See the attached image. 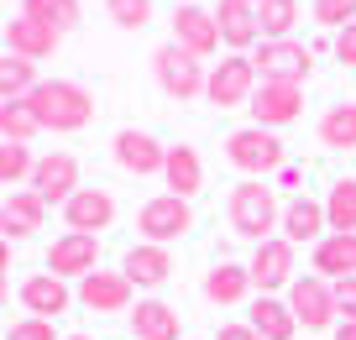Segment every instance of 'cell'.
<instances>
[{
  "label": "cell",
  "instance_id": "obj_1",
  "mask_svg": "<svg viewBox=\"0 0 356 340\" xmlns=\"http://www.w3.org/2000/svg\"><path fill=\"white\" fill-rule=\"evenodd\" d=\"M26 110L37 115L42 131H84L95 121V95L84 84H68V79H42L26 95Z\"/></svg>",
  "mask_w": 356,
  "mask_h": 340
},
{
  "label": "cell",
  "instance_id": "obj_2",
  "mask_svg": "<svg viewBox=\"0 0 356 340\" xmlns=\"http://www.w3.org/2000/svg\"><path fill=\"white\" fill-rule=\"evenodd\" d=\"M231 231L236 236H252V241H267V231L283 220V209H278V194L262 184V178H246V184H236L231 188Z\"/></svg>",
  "mask_w": 356,
  "mask_h": 340
},
{
  "label": "cell",
  "instance_id": "obj_3",
  "mask_svg": "<svg viewBox=\"0 0 356 340\" xmlns=\"http://www.w3.org/2000/svg\"><path fill=\"white\" fill-rule=\"evenodd\" d=\"M225 157L252 178H267V173H283V168H289V152H283V142L267 131V126H241V131H231L225 136Z\"/></svg>",
  "mask_w": 356,
  "mask_h": 340
},
{
  "label": "cell",
  "instance_id": "obj_4",
  "mask_svg": "<svg viewBox=\"0 0 356 340\" xmlns=\"http://www.w3.org/2000/svg\"><path fill=\"white\" fill-rule=\"evenodd\" d=\"M252 68H257V79H267V84H304L309 68H314V47L293 42V37H283V42H257Z\"/></svg>",
  "mask_w": 356,
  "mask_h": 340
},
{
  "label": "cell",
  "instance_id": "obj_5",
  "mask_svg": "<svg viewBox=\"0 0 356 340\" xmlns=\"http://www.w3.org/2000/svg\"><path fill=\"white\" fill-rule=\"evenodd\" d=\"M152 74H157V84H163V95H173V99H194V95H204V84H210L204 63L194 53H184L178 42H163L152 53Z\"/></svg>",
  "mask_w": 356,
  "mask_h": 340
},
{
  "label": "cell",
  "instance_id": "obj_6",
  "mask_svg": "<svg viewBox=\"0 0 356 340\" xmlns=\"http://www.w3.org/2000/svg\"><path fill=\"white\" fill-rule=\"evenodd\" d=\"M257 68H252V58L246 53H231V58H220V63L210 68V84H204V99L210 105H220V110H236V105H246V99L257 95Z\"/></svg>",
  "mask_w": 356,
  "mask_h": 340
},
{
  "label": "cell",
  "instance_id": "obj_7",
  "mask_svg": "<svg viewBox=\"0 0 356 340\" xmlns=\"http://www.w3.org/2000/svg\"><path fill=\"white\" fill-rule=\"evenodd\" d=\"M189 225H194L189 199H178V194H157V199H147V204H142V215H136V231H142L152 246L178 241V236L189 231Z\"/></svg>",
  "mask_w": 356,
  "mask_h": 340
},
{
  "label": "cell",
  "instance_id": "obj_8",
  "mask_svg": "<svg viewBox=\"0 0 356 340\" xmlns=\"http://www.w3.org/2000/svg\"><path fill=\"white\" fill-rule=\"evenodd\" d=\"M252 110V126H267V131H278V126L299 121L304 115V84H257V95L246 99Z\"/></svg>",
  "mask_w": 356,
  "mask_h": 340
},
{
  "label": "cell",
  "instance_id": "obj_9",
  "mask_svg": "<svg viewBox=\"0 0 356 340\" xmlns=\"http://www.w3.org/2000/svg\"><path fill=\"white\" fill-rule=\"evenodd\" d=\"M289 309H293V319H299L304 330H330L335 325V288L325 283L320 273L293 277L289 283Z\"/></svg>",
  "mask_w": 356,
  "mask_h": 340
},
{
  "label": "cell",
  "instance_id": "obj_10",
  "mask_svg": "<svg viewBox=\"0 0 356 340\" xmlns=\"http://www.w3.org/2000/svg\"><path fill=\"white\" fill-rule=\"evenodd\" d=\"M32 194L42 199V204H68V199L79 194V163H74V152H47V157H37V168H32Z\"/></svg>",
  "mask_w": 356,
  "mask_h": 340
},
{
  "label": "cell",
  "instance_id": "obj_11",
  "mask_svg": "<svg viewBox=\"0 0 356 340\" xmlns=\"http://www.w3.org/2000/svg\"><path fill=\"white\" fill-rule=\"evenodd\" d=\"M246 273H252V288L257 293H273V288H289L293 283V241H283V236H267V241H257V257L246 262Z\"/></svg>",
  "mask_w": 356,
  "mask_h": 340
},
{
  "label": "cell",
  "instance_id": "obj_12",
  "mask_svg": "<svg viewBox=\"0 0 356 340\" xmlns=\"http://www.w3.org/2000/svg\"><path fill=\"white\" fill-rule=\"evenodd\" d=\"M100 267V236H58L53 246H47V273L53 277H89Z\"/></svg>",
  "mask_w": 356,
  "mask_h": 340
},
{
  "label": "cell",
  "instance_id": "obj_13",
  "mask_svg": "<svg viewBox=\"0 0 356 340\" xmlns=\"http://www.w3.org/2000/svg\"><path fill=\"white\" fill-rule=\"evenodd\" d=\"M79 304L89 314H121V309H131V277L95 267L89 277H79Z\"/></svg>",
  "mask_w": 356,
  "mask_h": 340
},
{
  "label": "cell",
  "instance_id": "obj_14",
  "mask_svg": "<svg viewBox=\"0 0 356 340\" xmlns=\"http://www.w3.org/2000/svg\"><path fill=\"white\" fill-rule=\"evenodd\" d=\"M173 42L184 47V53H194V58H210L215 47H220V26H215V16L200 11V6H178L173 11Z\"/></svg>",
  "mask_w": 356,
  "mask_h": 340
},
{
  "label": "cell",
  "instance_id": "obj_15",
  "mask_svg": "<svg viewBox=\"0 0 356 340\" xmlns=\"http://www.w3.org/2000/svg\"><path fill=\"white\" fill-rule=\"evenodd\" d=\"M63 220H68V231L95 236V231H105L115 220V199L105 194V188H79V194L63 204Z\"/></svg>",
  "mask_w": 356,
  "mask_h": 340
},
{
  "label": "cell",
  "instance_id": "obj_16",
  "mask_svg": "<svg viewBox=\"0 0 356 340\" xmlns=\"http://www.w3.org/2000/svg\"><path fill=\"white\" fill-rule=\"evenodd\" d=\"M58 42H63V32H53V26L32 22V16H16V22H6V53L26 58V63H37V58L58 53Z\"/></svg>",
  "mask_w": 356,
  "mask_h": 340
},
{
  "label": "cell",
  "instance_id": "obj_17",
  "mask_svg": "<svg viewBox=\"0 0 356 340\" xmlns=\"http://www.w3.org/2000/svg\"><path fill=\"white\" fill-rule=\"evenodd\" d=\"M314 273L325 283L356 277V231H330L325 241H314Z\"/></svg>",
  "mask_w": 356,
  "mask_h": 340
},
{
  "label": "cell",
  "instance_id": "obj_18",
  "mask_svg": "<svg viewBox=\"0 0 356 340\" xmlns=\"http://www.w3.org/2000/svg\"><path fill=\"white\" fill-rule=\"evenodd\" d=\"M163 157L168 147H157L147 131H136V126H126V131H115V163L126 168V173H163Z\"/></svg>",
  "mask_w": 356,
  "mask_h": 340
},
{
  "label": "cell",
  "instance_id": "obj_19",
  "mask_svg": "<svg viewBox=\"0 0 356 340\" xmlns=\"http://www.w3.org/2000/svg\"><path fill=\"white\" fill-rule=\"evenodd\" d=\"M42 220H47V204L32 188H22V194H11L0 204V236H6V241H26L32 231H42Z\"/></svg>",
  "mask_w": 356,
  "mask_h": 340
},
{
  "label": "cell",
  "instance_id": "obj_20",
  "mask_svg": "<svg viewBox=\"0 0 356 340\" xmlns=\"http://www.w3.org/2000/svg\"><path fill=\"white\" fill-rule=\"evenodd\" d=\"M121 273L131 277V288H157V283H168V277H173V252H168V246L142 241V246H131V252H126Z\"/></svg>",
  "mask_w": 356,
  "mask_h": 340
},
{
  "label": "cell",
  "instance_id": "obj_21",
  "mask_svg": "<svg viewBox=\"0 0 356 340\" xmlns=\"http://www.w3.org/2000/svg\"><path fill=\"white\" fill-rule=\"evenodd\" d=\"M22 304L32 309L37 319H58L68 304H74V293H68L63 277H53V273H32V277L22 283Z\"/></svg>",
  "mask_w": 356,
  "mask_h": 340
},
{
  "label": "cell",
  "instance_id": "obj_22",
  "mask_svg": "<svg viewBox=\"0 0 356 340\" xmlns=\"http://www.w3.org/2000/svg\"><path fill=\"white\" fill-rule=\"evenodd\" d=\"M283 241H325V236H330V225H325V204H314V199H293V204H283Z\"/></svg>",
  "mask_w": 356,
  "mask_h": 340
},
{
  "label": "cell",
  "instance_id": "obj_23",
  "mask_svg": "<svg viewBox=\"0 0 356 340\" xmlns=\"http://www.w3.org/2000/svg\"><path fill=\"white\" fill-rule=\"evenodd\" d=\"M215 26H220V42L225 47H257L262 42V26H257V11L252 6H236V0H220V11H215Z\"/></svg>",
  "mask_w": 356,
  "mask_h": 340
},
{
  "label": "cell",
  "instance_id": "obj_24",
  "mask_svg": "<svg viewBox=\"0 0 356 340\" xmlns=\"http://www.w3.org/2000/svg\"><path fill=\"white\" fill-rule=\"evenodd\" d=\"M163 178H168V188H173L178 199H189V194H200V184H204V163H200V152L194 147H168V157H163Z\"/></svg>",
  "mask_w": 356,
  "mask_h": 340
},
{
  "label": "cell",
  "instance_id": "obj_25",
  "mask_svg": "<svg viewBox=\"0 0 356 340\" xmlns=\"http://www.w3.org/2000/svg\"><path fill=\"white\" fill-rule=\"evenodd\" d=\"M252 293V273L236 262H215L210 273H204V298L210 304H241V298Z\"/></svg>",
  "mask_w": 356,
  "mask_h": 340
},
{
  "label": "cell",
  "instance_id": "obj_26",
  "mask_svg": "<svg viewBox=\"0 0 356 340\" xmlns=\"http://www.w3.org/2000/svg\"><path fill=\"white\" fill-rule=\"evenodd\" d=\"M252 330L262 340H293V330H299V319H293V309L283 304V298H273V293H262L252 304Z\"/></svg>",
  "mask_w": 356,
  "mask_h": 340
},
{
  "label": "cell",
  "instance_id": "obj_27",
  "mask_svg": "<svg viewBox=\"0 0 356 340\" xmlns=\"http://www.w3.org/2000/svg\"><path fill=\"white\" fill-rule=\"evenodd\" d=\"M131 335L136 340H178V314L163 298H142L131 314Z\"/></svg>",
  "mask_w": 356,
  "mask_h": 340
},
{
  "label": "cell",
  "instance_id": "obj_28",
  "mask_svg": "<svg viewBox=\"0 0 356 340\" xmlns=\"http://www.w3.org/2000/svg\"><path fill=\"white\" fill-rule=\"evenodd\" d=\"M320 142L330 147V152H351L356 147V105L346 99V105H330L320 115Z\"/></svg>",
  "mask_w": 356,
  "mask_h": 340
},
{
  "label": "cell",
  "instance_id": "obj_29",
  "mask_svg": "<svg viewBox=\"0 0 356 340\" xmlns=\"http://www.w3.org/2000/svg\"><path fill=\"white\" fill-rule=\"evenodd\" d=\"M37 84H42V79H37V63H26V58H16V53L0 58V105H11V99H26Z\"/></svg>",
  "mask_w": 356,
  "mask_h": 340
},
{
  "label": "cell",
  "instance_id": "obj_30",
  "mask_svg": "<svg viewBox=\"0 0 356 340\" xmlns=\"http://www.w3.org/2000/svg\"><path fill=\"white\" fill-rule=\"evenodd\" d=\"M325 225L330 231H356V178H335L325 194Z\"/></svg>",
  "mask_w": 356,
  "mask_h": 340
},
{
  "label": "cell",
  "instance_id": "obj_31",
  "mask_svg": "<svg viewBox=\"0 0 356 340\" xmlns=\"http://www.w3.org/2000/svg\"><path fill=\"white\" fill-rule=\"evenodd\" d=\"M299 22V0H262L257 6V26H262V42H283Z\"/></svg>",
  "mask_w": 356,
  "mask_h": 340
},
{
  "label": "cell",
  "instance_id": "obj_32",
  "mask_svg": "<svg viewBox=\"0 0 356 340\" xmlns=\"http://www.w3.org/2000/svg\"><path fill=\"white\" fill-rule=\"evenodd\" d=\"M22 16H32V22L53 26V32H68V26L79 22V0H26Z\"/></svg>",
  "mask_w": 356,
  "mask_h": 340
},
{
  "label": "cell",
  "instance_id": "obj_33",
  "mask_svg": "<svg viewBox=\"0 0 356 340\" xmlns=\"http://www.w3.org/2000/svg\"><path fill=\"white\" fill-rule=\"evenodd\" d=\"M42 131L37 115L26 110V99H11V105H0V142H32Z\"/></svg>",
  "mask_w": 356,
  "mask_h": 340
},
{
  "label": "cell",
  "instance_id": "obj_34",
  "mask_svg": "<svg viewBox=\"0 0 356 340\" xmlns=\"http://www.w3.org/2000/svg\"><path fill=\"white\" fill-rule=\"evenodd\" d=\"M37 157L26 142H0V184H22V178H32Z\"/></svg>",
  "mask_w": 356,
  "mask_h": 340
},
{
  "label": "cell",
  "instance_id": "obj_35",
  "mask_svg": "<svg viewBox=\"0 0 356 340\" xmlns=\"http://www.w3.org/2000/svg\"><path fill=\"white\" fill-rule=\"evenodd\" d=\"M105 11H111L115 26H126V32H142V26L152 22V0H105Z\"/></svg>",
  "mask_w": 356,
  "mask_h": 340
},
{
  "label": "cell",
  "instance_id": "obj_36",
  "mask_svg": "<svg viewBox=\"0 0 356 340\" xmlns=\"http://www.w3.org/2000/svg\"><path fill=\"white\" fill-rule=\"evenodd\" d=\"M314 22L330 26V32H341V26L356 22V0H314Z\"/></svg>",
  "mask_w": 356,
  "mask_h": 340
},
{
  "label": "cell",
  "instance_id": "obj_37",
  "mask_svg": "<svg viewBox=\"0 0 356 340\" xmlns=\"http://www.w3.org/2000/svg\"><path fill=\"white\" fill-rule=\"evenodd\" d=\"M6 340H58L53 335V319H22V325H11V335H6Z\"/></svg>",
  "mask_w": 356,
  "mask_h": 340
},
{
  "label": "cell",
  "instance_id": "obj_38",
  "mask_svg": "<svg viewBox=\"0 0 356 340\" xmlns=\"http://www.w3.org/2000/svg\"><path fill=\"white\" fill-rule=\"evenodd\" d=\"M330 288H335V314L356 319V277H341V283H330Z\"/></svg>",
  "mask_w": 356,
  "mask_h": 340
},
{
  "label": "cell",
  "instance_id": "obj_39",
  "mask_svg": "<svg viewBox=\"0 0 356 340\" xmlns=\"http://www.w3.org/2000/svg\"><path fill=\"white\" fill-rule=\"evenodd\" d=\"M335 58H341L346 68H356V22H351V26H341V32H335Z\"/></svg>",
  "mask_w": 356,
  "mask_h": 340
},
{
  "label": "cell",
  "instance_id": "obj_40",
  "mask_svg": "<svg viewBox=\"0 0 356 340\" xmlns=\"http://www.w3.org/2000/svg\"><path fill=\"white\" fill-rule=\"evenodd\" d=\"M220 340H262L252 325H220Z\"/></svg>",
  "mask_w": 356,
  "mask_h": 340
},
{
  "label": "cell",
  "instance_id": "obj_41",
  "mask_svg": "<svg viewBox=\"0 0 356 340\" xmlns=\"http://www.w3.org/2000/svg\"><path fill=\"white\" fill-rule=\"evenodd\" d=\"M11 273V241H6V236H0V277Z\"/></svg>",
  "mask_w": 356,
  "mask_h": 340
},
{
  "label": "cell",
  "instance_id": "obj_42",
  "mask_svg": "<svg viewBox=\"0 0 356 340\" xmlns=\"http://www.w3.org/2000/svg\"><path fill=\"white\" fill-rule=\"evenodd\" d=\"M335 340H356V319H346V325L335 330Z\"/></svg>",
  "mask_w": 356,
  "mask_h": 340
},
{
  "label": "cell",
  "instance_id": "obj_43",
  "mask_svg": "<svg viewBox=\"0 0 356 340\" xmlns=\"http://www.w3.org/2000/svg\"><path fill=\"white\" fill-rule=\"evenodd\" d=\"M0 309H6V277H0Z\"/></svg>",
  "mask_w": 356,
  "mask_h": 340
},
{
  "label": "cell",
  "instance_id": "obj_44",
  "mask_svg": "<svg viewBox=\"0 0 356 340\" xmlns=\"http://www.w3.org/2000/svg\"><path fill=\"white\" fill-rule=\"evenodd\" d=\"M236 6H252V11H257V6H262V0H236Z\"/></svg>",
  "mask_w": 356,
  "mask_h": 340
},
{
  "label": "cell",
  "instance_id": "obj_45",
  "mask_svg": "<svg viewBox=\"0 0 356 340\" xmlns=\"http://www.w3.org/2000/svg\"><path fill=\"white\" fill-rule=\"evenodd\" d=\"M68 340H89V335H68Z\"/></svg>",
  "mask_w": 356,
  "mask_h": 340
}]
</instances>
